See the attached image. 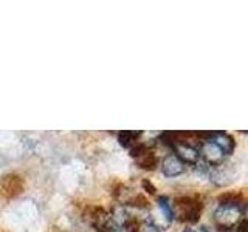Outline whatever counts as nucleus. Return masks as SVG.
Segmentation results:
<instances>
[{
  "label": "nucleus",
  "mask_w": 248,
  "mask_h": 232,
  "mask_svg": "<svg viewBox=\"0 0 248 232\" xmlns=\"http://www.w3.org/2000/svg\"><path fill=\"white\" fill-rule=\"evenodd\" d=\"M175 150V157L180 160L182 162H188V164H196V162L200 160V150H197L196 147H192L189 144L185 143H175L174 145Z\"/></svg>",
  "instance_id": "nucleus-2"
},
{
  "label": "nucleus",
  "mask_w": 248,
  "mask_h": 232,
  "mask_svg": "<svg viewBox=\"0 0 248 232\" xmlns=\"http://www.w3.org/2000/svg\"><path fill=\"white\" fill-rule=\"evenodd\" d=\"M146 152H149V149H147V145L143 144V143H137L135 147H132L130 149V157L132 158H140V157H143V155Z\"/></svg>",
  "instance_id": "nucleus-9"
},
{
  "label": "nucleus",
  "mask_w": 248,
  "mask_h": 232,
  "mask_svg": "<svg viewBox=\"0 0 248 232\" xmlns=\"http://www.w3.org/2000/svg\"><path fill=\"white\" fill-rule=\"evenodd\" d=\"M143 232H158V228H157V226H154V224H147Z\"/></svg>",
  "instance_id": "nucleus-11"
},
{
  "label": "nucleus",
  "mask_w": 248,
  "mask_h": 232,
  "mask_svg": "<svg viewBox=\"0 0 248 232\" xmlns=\"http://www.w3.org/2000/svg\"><path fill=\"white\" fill-rule=\"evenodd\" d=\"M183 232H192V231H191V229H185Z\"/></svg>",
  "instance_id": "nucleus-13"
},
{
  "label": "nucleus",
  "mask_w": 248,
  "mask_h": 232,
  "mask_svg": "<svg viewBox=\"0 0 248 232\" xmlns=\"http://www.w3.org/2000/svg\"><path fill=\"white\" fill-rule=\"evenodd\" d=\"M202 155H203L206 162H209V164H213V166L222 164L223 158H225V153L222 152L220 147L216 145L211 141H206V143L202 144Z\"/></svg>",
  "instance_id": "nucleus-3"
},
{
  "label": "nucleus",
  "mask_w": 248,
  "mask_h": 232,
  "mask_svg": "<svg viewBox=\"0 0 248 232\" xmlns=\"http://www.w3.org/2000/svg\"><path fill=\"white\" fill-rule=\"evenodd\" d=\"M143 189H144L147 193H151V195H154V193L157 192V189H155V186H154L149 180H143Z\"/></svg>",
  "instance_id": "nucleus-10"
},
{
  "label": "nucleus",
  "mask_w": 248,
  "mask_h": 232,
  "mask_svg": "<svg viewBox=\"0 0 248 232\" xmlns=\"http://www.w3.org/2000/svg\"><path fill=\"white\" fill-rule=\"evenodd\" d=\"M137 164L144 170H154L158 166V158L152 152H146L143 157L137 158Z\"/></svg>",
  "instance_id": "nucleus-6"
},
{
  "label": "nucleus",
  "mask_w": 248,
  "mask_h": 232,
  "mask_svg": "<svg viewBox=\"0 0 248 232\" xmlns=\"http://www.w3.org/2000/svg\"><path fill=\"white\" fill-rule=\"evenodd\" d=\"M140 135H141L140 131H121V133L118 135V143L123 147H130L137 141Z\"/></svg>",
  "instance_id": "nucleus-7"
},
{
  "label": "nucleus",
  "mask_w": 248,
  "mask_h": 232,
  "mask_svg": "<svg viewBox=\"0 0 248 232\" xmlns=\"http://www.w3.org/2000/svg\"><path fill=\"white\" fill-rule=\"evenodd\" d=\"M245 228H247V220L244 218L242 221H240L239 228H237V232H245Z\"/></svg>",
  "instance_id": "nucleus-12"
},
{
  "label": "nucleus",
  "mask_w": 248,
  "mask_h": 232,
  "mask_svg": "<svg viewBox=\"0 0 248 232\" xmlns=\"http://www.w3.org/2000/svg\"><path fill=\"white\" fill-rule=\"evenodd\" d=\"M161 170L166 176H177L185 172V164L175 155H168L161 162Z\"/></svg>",
  "instance_id": "nucleus-4"
},
{
  "label": "nucleus",
  "mask_w": 248,
  "mask_h": 232,
  "mask_svg": "<svg viewBox=\"0 0 248 232\" xmlns=\"http://www.w3.org/2000/svg\"><path fill=\"white\" fill-rule=\"evenodd\" d=\"M244 207L242 204H220L214 214V220L220 232H230L236 226L239 217L242 215Z\"/></svg>",
  "instance_id": "nucleus-1"
},
{
  "label": "nucleus",
  "mask_w": 248,
  "mask_h": 232,
  "mask_svg": "<svg viewBox=\"0 0 248 232\" xmlns=\"http://www.w3.org/2000/svg\"><path fill=\"white\" fill-rule=\"evenodd\" d=\"M158 206H160L161 212L166 215V218L169 221L174 220V211H172V206H170V200L166 195H163V197L158 198Z\"/></svg>",
  "instance_id": "nucleus-8"
},
{
  "label": "nucleus",
  "mask_w": 248,
  "mask_h": 232,
  "mask_svg": "<svg viewBox=\"0 0 248 232\" xmlns=\"http://www.w3.org/2000/svg\"><path fill=\"white\" fill-rule=\"evenodd\" d=\"M209 141L214 143L216 145H219L222 152L225 153V157H227V155H231L236 147V143H234V139H232V136L228 133H223V131H213V136Z\"/></svg>",
  "instance_id": "nucleus-5"
},
{
  "label": "nucleus",
  "mask_w": 248,
  "mask_h": 232,
  "mask_svg": "<svg viewBox=\"0 0 248 232\" xmlns=\"http://www.w3.org/2000/svg\"><path fill=\"white\" fill-rule=\"evenodd\" d=\"M199 232H206V229H200Z\"/></svg>",
  "instance_id": "nucleus-14"
},
{
  "label": "nucleus",
  "mask_w": 248,
  "mask_h": 232,
  "mask_svg": "<svg viewBox=\"0 0 248 232\" xmlns=\"http://www.w3.org/2000/svg\"><path fill=\"white\" fill-rule=\"evenodd\" d=\"M101 232H106V231H101Z\"/></svg>",
  "instance_id": "nucleus-15"
}]
</instances>
